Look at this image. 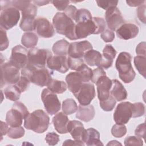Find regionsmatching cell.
Wrapping results in <instances>:
<instances>
[{
    "mask_svg": "<svg viewBox=\"0 0 146 146\" xmlns=\"http://www.w3.org/2000/svg\"><path fill=\"white\" fill-rule=\"evenodd\" d=\"M95 114V112L93 106L80 104L77 110L76 117L83 121L88 122L94 117Z\"/></svg>",
    "mask_w": 146,
    "mask_h": 146,
    "instance_id": "obj_24",
    "label": "cell"
},
{
    "mask_svg": "<svg viewBox=\"0 0 146 146\" xmlns=\"http://www.w3.org/2000/svg\"><path fill=\"white\" fill-rule=\"evenodd\" d=\"M63 145H84V143L81 141V140H72L70 139L68 140H66L64 141V143H63Z\"/></svg>",
    "mask_w": 146,
    "mask_h": 146,
    "instance_id": "obj_57",
    "label": "cell"
},
{
    "mask_svg": "<svg viewBox=\"0 0 146 146\" xmlns=\"http://www.w3.org/2000/svg\"><path fill=\"white\" fill-rule=\"evenodd\" d=\"M145 112L144 105L141 102L135 103L132 104V117H138L144 115Z\"/></svg>",
    "mask_w": 146,
    "mask_h": 146,
    "instance_id": "obj_40",
    "label": "cell"
},
{
    "mask_svg": "<svg viewBox=\"0 0 146 146\" xmlns=\"http://www.w3.org/2000/svg\"><path fill=\"white\" fill-rule=\"evenodd\" d=\"M7 135L11 139H18L22 137L25 135V129L21 127H11L9 128Z\"/></svg>",
    "mask_w": 146,
    "mask_h": 146,
    "instance_id": "obj_37",
    "label": "cell"
},
{
    "mask_svg": "<svg viewBox=\"0 0 146 146\" xmlns=\"http://www.w3.org/2000/svg\"><path fill=\"white\" fill-rule=\"evenodd\" d=\"M67 63L69 68L77 71L81 66L84 64V61L82 58H75L68 56L67 58Z\"/></svg>",
    "mask_w": 146,
    "mask_h": 146,
    "instance_id": "obj_41",
    "label": "cell"
},
{
    "mask_svg": "<svg viewBox=\"0 0 146 146\" xmlns=\"http://www.w3.org/2000/svg\"><path fill=\"white\" fill-rule=\"evenodd\" d=\"M35 18L22 16L19 27L24 31H32L35 30Z\"/></svg>",
    "mask_w": 146,
    "mask_h": 146,
    "instance_id": "obj_32",
    "label": "cell"
},
{
    "mask_svg": "<svg viewBox=\"0 0 146 146\" xmlns=\"http://www.w3.org/2000/svg\"><path fill=\"white\" fill-rule=\"evenodd\" d=\"M45 140L48 145H54L59 141V136L55 132H48L46 136Z\"/></svg>",
    "mask_w": 146,
    "mask_h": 146,
    "instance_id": "obj_46",
    "label": "cell"
},
{
    "mask_svg": "<svg viewBox=\"0 0 146 146\" xmlns=\"http://www.w3.org/2000/svg\"><path fill=\"white\" fill-rule=\"evenodd\" d=\"M100 36L105 42H111L115 38V34L113 31L110 29H106L102 33Z\"/></svg>",
    "mask_w": 146,
    "mask_h": 146,
    "instance_id": "obj_51",
    "label": "cell"
},
{
    "mask_svg": "<svg viewBox=\"0 0 146 146\" xmlns=\"http://www.w3.org/2000/svg\"><path fill=\"white\" fill-rule=\"evenodd\" d=\"M83 57L84 61L88 65L90 66H96L100 67L102 59V55L100 52L91 49L87 51Z\"/></svg>",
    "mask_w": 146,
    "mask_h": 146,
    "instance_id": "obj_27",
    "label": "cell"
},
{
    "mask_svg": "<svg viewBox=\"0 0 146 146\" xmlns=\"http://www.w3.org/2000/svg\"><path fill=\"white\" fill-rule=\"evenodd\" d=\"M52 71L44 68H38L27 64L21 70V74L27 78L30 82L43 87L48 84L51 80Z\"/></svg>",
    "mask_w": 146,
    "mask_h": 146,
    "instance_id": "obj_1",
    "label": "cell"
},
{
    "mask_svg": "<svg viewBox=\"0 0 146 146\" xmlns=\"http://www.w3.org/2000/svg\"><path fill=\"white\" fill-rule=\"evenodd\" d=\"M84 130L83 124L79 121H69L67 124V131L75 140L82 141V137Z\"/></svg>",
    "mask_w": 146,
    "mask_h": 146,
    "instance_id": "obj_26",
    "label": "cell"
},
{
    "mask_svg": "<svg viewBox=\"0 0 146 146\" xmlns=\"http://www.w3.org/2000/svg\"><path fill=\"white\" fill-rule=\"evenodd\" d=\"M95 24L92 19L75 25V34L77 39L84 38L91 34H95Z\"/></svg>",
    "mask_w": 146,
    "mask_h": 146,
    "instance_id": "obj_17",
    "label": "cell"
},
{
    "mask_svg": "<svg viewBox=\"0 0 146 146\" xmlns=\"http://www.w3.org/2000/svg\"><path fill=\"white\" fill-rule=\"evenodd\" d=\"M31 1H11V5L12 6L14 7L18 10L22 11L26 8H27L29 5L31 3Z\"/></svg>",
    "mask_w": 146,
    "mask_h": 146,
    "instance_id": "obj_48",
    "label": "cell"
},
{
    "mask_svg": "<svg viewBox=\"0 0 146 146\" xmlns=\"http://www.w3.org/2000/svg\"><path fill=\"white\" fill-rule=\"evenodd\" d=\"M77 9L75 6L73 5H68L64 10V14L70 17L71 19H74L76 14Z\"/></svg>",
    "mask_w": 146,
    "mask_h": 146,
    "instance_id": "obj_53",
    "label": "cell"
},
{
    "mask_svg": "<svg viewBox=\"0 0 146 146\" xmlns=\"http://www.w3.org/2000/svg\"><path fill=\"white\" fill-rule=\"evenodd\" d=\"M9 62L19 69L23 68L28 63L27 49L19 44L13 47Z\"/></svg>",
    "mask_w": 146,
    "mask_h": 146,
    "instance_id": "obj_9",
    "label": "cell"
},
{
    "mask_svg": "<svg viewBox=\"0 0 146 146\" xmlns=\"http://www.w3.org/2000/svg\"><path fill=\"white\" fill-rule=\"evenodd\" d=\"M25 118V115L19 110L12 107L6 113V121L11 127H19L22 124L23 119Z\"/></svg>",
    "mask_w": 146,
    "mask_h": 146,
    "instance_id": "obj_22",
    "label": "cell"
},
{
    "mask_svg": "<svg viewBox=\"0 0 146 146\" xmlns=\"http://www.w3.org/2000/svg\"><path fill=\"white\" fill-rule=\"evenodd\" d=\"M50 124V117L42 110H37L30 113L25 119L24 127L38 133L44 132Z\"/></svg>",
    "mask_w": 146,
    "mask_h": 146,
    "instance_id": "obj_2",
    "label": "cell"
},
{
    "mask_svg": "<svg viewBox=\"0 0 146 146\" xmlns=\"http://www.w3.org/2000/svg\"><path fill=\"white\" fill-rule=\"evenodd\" d=\"M38 37L34 33L27 32L23 34L21 39L22 44L26 48H33L38 43Z\"/></svg>",
    "mask_w": 146,
    "mask_h": 146,
    "instance_id": "obj_29",
    "label": "cell"
},
{
    "mask_svg": "<svg viewBox=\"0 0 146 146\" xmlns=\"http://www.w3.org/2000/svg\"><path fill=\"white\" fill-rule=\"evenodd\" d=\"M65 82L61 80L52 79L47 85V88L55 94H62L67 90Z\"/></svg>",
    "mask_w": 146,
    "mask_h": 146,
    "instance_id": "obj_30",
    "label": "cell"
},
{
    "mask_svg": "<svg viewBox=\"0 0 146 146\" xmlns=\"http://www.w3.org/2000/svg\"><path fill=\"white\" fill-rule=\"evenodd\" d=\"M49 2L50 1H33V3H34L35 5H36L38 6L46 5L48 4Z\"/></svg>",
    "mask_w": 146,
    "mask_h": 146,
    "instance_id": "obj_60",
    "label": "cell"
},
{
    "mask_svg": "<svg viewBox=\"0 0 146 146\" xmlns=\"http://www.w3.org/2000/svg\"><path fill=\"white\" fill-rule=\"evenodd\" d=\"M78 110V106L75 101L71 98L67 99L63 102L62 111L66 115H71L75 113Z\"/></svg>",
    "mask_w": 146,
    "mask_h": 146,
    "instance_id": "obj_33",
    "label": "cell"
},
{
    "mask_svg": "<svg viewBox=\"0 0 146 146\" xmlns=\"http://www.w3.org/2000/svg\"><path fill=\"white\" fill-rule=\"evenodd\" d=\"M30 81L29 79L23 75H21L19 80L15 84L16 86L20 90L21 92H25L29 87Z\"/></svg>",
    "mask_w": 146,
    "mask_h": 146,
    "instance_id": "obj_43",
    "label": "cell"
},
{
    "mask_svg": "<svg viewBox=\"0 0 146 146\" xmlns=\"http://www.w3.org/2000/svg\"><path fill=\"white\" fill-rule=\"evenodd\" d=\"M52 23L56 31L65 35L70 40H76L75 24L72 19L63 13H56L52 19Z\"/></svg>",
    "mask_w": 146,
    "mask_h": 146,
    "instance_id": "obj_3",
    "label": "cell"
},
{
    "mask_svg": "<svg viewBox=\"0 0 146 146\" xmlns=\"http://www.w3.org/2000/svg\"><path fill=\"white\" fill-rule=\"evenodd\" d=\"M92 49L91 43L88 40L74 42L70 44L68 54L69 56L75 58H82L85 53Z\"/></svg>",
    "mask_w": 146,
    "mask_h": 146,
    "instance_id": "obj_14",
    "label": "cell"
},
{
    "mask_svg": "<svg viewBox=\"0 0 146 146\" xmlns=\"http://www.w3.org/2000/svg\"><path fill=\"white\" fill-rule=\"evenodd\" d=\"M20 18L19 11L11 5L1 10L0 15L1 28L8 30L17 25Z\"/></svg>",
    "mask_w": 146,
    "mask_h": 146,
    "instance_id": "obj_5",
    "label": "cell"
},
{
    "mask_svg": "<svg viewBox=\"0 0 146 146\" xmlns=\"http://www.w3.org/2000/svg\"><path fill=\"white\" fill-rule=\"evenodd\" d=\"M41 99L47 112L51 115L57 113L60 109V103L56 94L48 88H44L41 94Z\"/></svg>",
    "mask_w": 146,
    "mask_h": 146,
    "instance_id": "obj_8",
    "label": "cell"
},
{
    "mask_svg": "<svg viewBox=\"0 0 146 146\" xmlns=\"http://www.w3.org/2000/svg\"><path fill=\"white\" fill-rule=\"evenodd\" d=\"M116 100L110 94L109 98L103 101H100L99 104L100 107L105 111H111L115 107Z\"/></svg>",
    "mask_w": 146,
    "mask_h": 146,
    "instance_id": "obj_38",
    "label": "cell"
},
{
    "mask_svg": "<svg viewBox=\"0 0 146 146\" xmlns=\"http://www.w3.org/2000/svg\"><path fill=\"white\" fill-rule=\"evenodd\" d=\"M145 2V1H138V0H127L126 3L128 6L131 7H136L141 5Z\"/></svg>",
    "mask_w": 146,
    "mask_h": 146,
    "instance_id": "obj_58",
    "label": "cell"
},
{
    "mask_svg": "<svg viewBox=\"0 0 146 146\" xmlns=\"http://www.w3.org/2000/svg\"><path fill=\"white\" fill-rule=\"evenodd\" d=\"M54 6L60 11L65 10L70 3L69 1H52Z\"/></svg>",
    "mask_w": 146,
    "mask_h": 146,
    "instance_id": "obj_52",
    "label": "cell"
},
{
    "mask_svg": "<svg viewBox=\"0 0 146 146\" xmlns=\"http://www.w3.org/2000/svg\"><path fill=\"white\" fill-rule=\"evenodd\" d=\"M96 2L98 6L107 10L111 7H116L118 1H96Z\"/></svg>",
    "mask_w": 146,
    "mask_h": 146,
    "instance_id": "obj_47",
    "label": "cell"
},
{
    "mask_svg": "<svg viewBox=\"0 0 146 146\" xmlns=\"http://www.w3.org/2000/svg\"><path fill=\"white\" fill-rule=\"evenodd\" d=\"M35 30L38 36L42 38H51L55 34L53 26L45 18H38L35 19Z\"/></svg>",
    "mask_w": 146,
    "mask_h": 146,
    "instance_id": "obj_13",
    "label": "cell"
},
{
    "mask_svg": "<svg viewBox=\"0 0 146 146\" xmlns=\"http://www.w3.org/2000/svg\"><path fill=\"white\" fill-rule=\"evenodd\" d=\"M92 19L91 13L87 9H80L77 10L75 21L77 23L91 20Z\"/></svg>",
    "mask_w": 146,
    "mask_h": 146,
    "instance_id": "obj_36",
    "label": "cell"
},
{
    "mask_svg": "<svg viewBox=\"0 0 146 146\" xmlns=\"http://www.w3.org/2000/svg\"><path fill=\"white\" fill-rule=\"evenodd\" d=\"M105 19L108 27L112 31L117 30L120 26L125 23L121 14L116 7H111L106 10Z\"/></svg>",
    "mask_w": 146,
    "mask_h": 146,
    "instance_id": "obj_12",
    "label": "cell"
},
{
    "mask_svg": "<svg viewBox=\"0 0 146 146\" xmlns=\"http://www.w3.org/2000/svg\"><path fill=\"white\" fill-rule=\"evenodd\" d=\"M104 75H106V72L104 71L103 68L102 67H98V68L92 70V76L91 80L92 83H96L97 80L100 78H101L102 76H103Z\"/></svg>",
    "mask_w": 146,
    "mask_h": 146,
    "instance_id": "obj_50",
    "label": "cell"
},
{
    "mask_svg": "<svg viewBox=\"0 0 146 146\" xmlns=\"http://www.w3.org/2000/svg\"><path fill=\"white\" fill-rule=\"evenodd\" d=\"M66 82L68 90L73 94L78 91L83 83L80 74L77 72H71L66 77Z\"/></svg>",
    "mask_w": 146,
    "mask_h": 146,
    "instance_id": "obj_20",
    "label": "cell"
},
{
    "mask_svg": "<svg viewBox=\"0 0 146 146\" xmlns=\"http://www.w3.org/2000/svg\"><path fill=\"white\" fill-rule=\"evenodd\" d=\"M116 55V51L115 49L111 44H107L103 50L102 59L99 67L105 69L111 67Z\"/></svg>",
    "mask_w": 146,
    "mask_h": 146,
    "instance_id": "obj_21",
    "label": "cell"
},
{
    "mask_svg": "<svg viewBox=\"0 0 146 146\" xmlns=\"http://www.w3.org/2000/svg\"><path fill=\"white\" fill-rule=\"evenodd\" d=\"M135 66L139 72L145 78V64L146 58L145 56L137 55L134 58Z\"/></svg>",
    "mask_w": 146,
    "mask_h": 146,
    "instance_id": "obj_34",
    "label": "cell"
},
{
    "mask_svg": "<svg viewBox=\"0 0 146 146\" xmlns=\"http://www.w3.org/2000/svg\"><path fill=\"white\" fill-rule=\"evenodd\" d=\"M69 122L66 114L60 112L56 113L52 118V123L55 130L60 134L67 133V124Z\"/></svg>",
    "mask_w": 146,
    "mask_h": 146,
    "instance_id": "obj_23",
    "label": "cell"
},
{
    "mask_svg": "<svg viewBox=\"0 0 146 146\" xmlns=\"http://www.w3.org/2000/svg\"><path fill=\"white\" fill-rule=\"evenodd\" d=\"M136 53L137 55L145 56V42H142L137 44L136 48Z\"/></svg>",
    "mask_w": 146,
    "mask_h": 146,
    "instance_id": "obj_56",
    "label": "cell"
},
{
    "mask_svg": "<svg viewBox=\"0 0 146 146\" xmlns=\"http://www.w3.org/2000/svg\"><path fill=\"white\" fill-rule=\"evenodd\" d=\"M131 59L132 56L129 53L121 52L119 54L115 63L119 78L125 83L132 82L136 76L131 64Z\"/></svg>",
    "mask_w": 146,
    "mask_h": 146,
    "instance_id": "obj_4",
    "label": "cell"
},
{
    "mask_svg": "<svg viewBox=\"0 0 146 146\" xmlns=\"http://www.w3.org/2000/svg\"><path fill=\"white\" fill-rule=\"evenodd\" d=\"M132 104L129 102L119 103L113 113V119L116 124H125L132 117Z\"/></svg>",
    "mask_w": 146,
    "mask_h": 146,
    "instance_id": "obj_10",
    "label": "cell"
},
{
    "mask_svg": "<svg viewBox=\"0 0 146 146\" xmlns=\"http://www.w3.org/2000/svg\"><path fill=\"white\" fill-rule=\"evenodd\" d=\"M19 68L9 62L1 64V87L3 85L15 84L20 78Z\"/></svg>",
    "mask_w": 146,
    "mask_h": 146,
    "instance_id": "obj_6",
    "label": "cell"
},
{
    "mask_svg": "<svg viewBox=\"0 0 146 146\" xmlns=\"http://www.w3.org/2000/svg\"><path fill=\"white\" fill-rule=\"evenodd\" d=\"M37 13V7L33 4L30 3L29 6L22 11V16H27L35 18Z\"/></svg>",
    "mask_w": 146,
    "mask_h": 146,
    "instance_id": "obj_45",
    "label": "cell"
},
{
    "mask_svg": "<svg viewBox=\"0 0 146 146\" xmlns=\"http://www.w3.org/2000/svg\"><path fill=\"white\" fill-rule=\"evenodd\" d=\"M70 43L65 39H61L56 42L52 48L53 52L57 55H64L68 54Z\"/></svg>",
    "mask_w": 146,
    "mask_h": 146,
    "instance_id": "obj_28",
    "label": "cell"
},
{
    "mask_svg": "<svg viewBox=\"0 0 146 146\" xmlns=\"http://www.w3.org/2000/svg\"><path fill=\"white\" fill-rule=\"evenodd\" d=\"M47 49L32 48L28 51V63L38 68H44L48 59L52 56Z\"/></svg>",
    "mask_w": 146,
    "mask_h": 146,
    "instance_id": "obj_7",
    "label": "cell"
},
{
    "mask_svg": "<svg viewBox=\"0 0 146 146\" xmlns=\"http://www.w3.org/2000/svg\"><path fill=\"white\" fill-rule=\"evenodd\" d=\"M139 31V27L136 25L126 23L123 24L116 30V35L120 39L128 40L135 38Z\"/></svg>",
    "mask_w": 146,
    "mask_h": 146,
    "instance_id": "obj_18",
    "label": "cell"
},
{
    "mask_svg": "<svg viewBox=\"0 0 146 146\" xmlns=\"http://www.w3.org/2000/svg\"><path fill=\"white\" fill-rule=\"evenodd\" d=\"M74 95L80 104L82 106L88 105L95 96L94 86L89 82L83 83L78 91Z\"/></svg>",
    "mask_w": 146,
    "mask_h": 146,
    "instance_id": "obj_11",
    "label": "cell"
},
{
    "mask_svg": "<svg viewBox=\"0 0 146 146\" xmlns=\"http://www.w3.org/2000/svg\"><path fill=\"white\" fill-rule=\"evenodd\" d=\"M9 44V41L8 40L6 33L4 29L1 28V51H3L6 49Z\"/></svg>",
    "mask_w": 146,
    "mask_h": 146,
    "instance_id": "obj_49",
    "label": "cell"
},
{
    "mask_svg": "<svg viewBox=\"0 0 146 146\" xmlns=\"http://www.w3.org/2000/svg\"><path fill=\"white\" fill-rule=\"evenodd\" d=\"M47 66L50 70L57 71L60 73H65L69 69L67 58L64 55L51 56L47 61Z\"/></svg>",
    "mask_w": 146,
    "mask_h": 146,
    "instance_id": "obj_15",
    "label": "cell"
},
{
    "mask_svg": "<svg viewBox=\"0 0 146 146\" xmlns=\"http://www.w3.org/2000/svg\"><path fill=\"white\" fill-rule=\"evenodd\" d=\"M92 20L94 22L96 27L95 34H99L102 33L106 30V24L103 18L100 17H94L92 18Z\"/></svg>",
    "mask_w": 146,
    "mask_h": 146,
    "instance_id": "obj_42",
    "label": "cell"
},
{
    "mask_svg": "<svg viewBox=\"0 0 146 146\" xmlns=\"http://www.w3.org/2000/svg\"><path fill=\"white\" fill-rule=\"evenodd\" d=\"M82 141L87 145H103L100 140L99 132L93 128L85 129L82 137Z\"/></svg>",
    "mask_w": 146,
    "mask_h": 146,
    "instance_id": "obj_19",
    "label": "cell"
},
{
    "mask_svg": "<svg viewBox=\"0 0 146 146\" xmlns=\"http://www.w3.org/2000/svg\"><path fill=\"white\" fill-rule=\"evenodd\" d=\"M6 98L11 101H17L19 99L21 91L16 85H9L4 90Z\"/></svg>",
    "mask_w": 146,
    "mask_h": 146,
    "instance_id": "obj_31",
    "label": "cell"
},
{
    "mask_svg": "<svg viewBox=\"0 0 146 146\" xmlns=\"http://www.w3.org/2000/svg\"><path fill=\"white\" fill-rule=\"evenodd\" d=\"M145 124L143 123L139 124L136 128L135 131V134L136 136H138L140 138L144 139L145 137Z\"/></svg>",
    "mask_w": 146,
    "mask_h": 146,
    "instance_id": "obj_55",
    "label": "cell"
},
{
    "mask_svg": "<svg viewBox=\"0 0 146 146\" xmlns=\"http://www.w3.org/2000/svg\"><path fill=\"white\" fill-rule=\"evenodd\" d=\"M96 85L99 100L103 101L107 99L110 95V90L112 85V80L106 75H104L97 80Z\"/></svg>",
    "mask_w": 146,
    "mask_h": 146,
    "instance_id": "obj_16",
    "label": "cell"
},
{
    "mask_svg": "<svg viewBox=\"0 0 146 146\" xmlns=\"http://www.w3.org/2000/svg\"><path fill=\"white\" fill-rule=\"evenodd\" d=\"M145 5H143L139 6L137 9V14L138 18L143 23H145Z\"/></svg>",
    "mask_w": 146,
    "mask_h": 146,
    "instance_id": "obj_54",
    "label": "cell"
},
{
    "mask_svg": "<svg viewBox=\"0 0 146 146\" xmlns=\"http://www.w3.org/2000/svg\"><path fill=\"white\" fill-rule=\"evenodd\" d=\"M112 85L110 94L118 102L125 100L127 98V92L123 84L117 79L112 80Z\"/></svg>",
    "mask_w": 146,
    "mask_h": 146,
    "instance_id": "obj_25",
    "label": "cell"
},
{
    "mask_svg": "<svg viewBox=\"0 0 146 146\" xmlns=\"http://www.w3.org/2000/svg\"><path fill=\"white\" fill-rule=\"evenodd\" d=\"M127 133V128L124 124H116L111 129L112 135L117 138H120L124 136Z\"/></svg>",
    "mask_w": 146,
    "mask_h": 146,
    "instance_id": "obj_39",
    "label": "cell"
},
{
    "mask_svg": "<svg viewBox=\"0 0 146 146\" xmlns=\"http://www.w3.org/2000/svg\"><path fill=\"white\" fill-rule=\"evenodd\" d=\"M8 124L4 123L3 121H1V137H2V136L3 135H5L8 131Z\"/></svg>",
    "mask_w": 146,
    "mask_h": 146,
    "instance_id": "obj_59",
    "label": "cell"
},
{
    "mask_svg": "<svg viewBox=\"0 0 146 146\" xmlns=\"http://www.w3.org/2000/svg\"><path fill=\"white\" fill-rule=\"evenodd\" d=\"M80 75L83 83L89 82L92 76V70L84 63L77 71Z\"/></svg>",
    "mask_w": 146,
    "mask_h": 146,
    "instance_id": "obj_35",
    "label": "cell"
},
{
    "mask_svg": "<svg viewBox=\"0 0 146 146\" xmlns=\"http://www.w3.org/2000/svg\"><path fill=\"white\" fill-rule=\"evenodd\" d=\"M143 142L141 139L138 136H129L124 140V145H143Z\"/></svg>",
    "mask_w": 146,
    "mask_h": 146,
    "instance_id": "obj_44",
    "label": "cell"
}]
</instances>
